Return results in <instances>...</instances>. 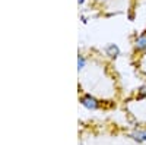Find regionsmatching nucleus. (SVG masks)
<instances>
[{
    "label": "nucleus",
    "instance_id": "3",
    "mask_svg": "<svg viewBox=\"0 0 146 145\" xmlns=\"http://www.w3.org/2000/svg\"><path fill=\"white\" fill-rule=\"evenodd\" d=\"M79 103L83 106V107H86L89 108V110H98V108H105L102 101L98 100L95 95L89 94V92H85L83 95L79 97Z\"/></svg>",
    "mask_w": 146,
    "mask_h": 145
},
{
    "label": "nucleus",
    "instance_id": "1",
    "mask_svg": "<svg viewBox=\"0 0 146 145\" xmlns=\"http://www.w3.org/2000/svg\"><path fill=\"white\" fill-rule=\"evenodd\" d=\"M123 110L127 120L136 128V130L146 132V84L124 100Z\"/></svg>",
    "mask_w": 146,
    "mask_h": 145
},
{
    "label": "nucleus",
    "instance_id": "2",
    "mask_svg": "<svg viewBox=\"0 0 146 145\" xmlns=\"http://www.w3.org/2000/svg\"><path fill=\"white\" fill-rule=\"evenodd\" d=\"M133 66L136 74L146 81V28L140 34L133 35Z\"/></svg>",
    "mask_w": 146,
    "mask_h": 145
},
{
    "label": "nucleus",
    "instance_id": "5",
    "mask_svg": "<svg viewBox=\"0 0 146 145\" xmlns=\"http://www.w3.org/2000/svg\"><path fill=\"white\" fill-rule=\"evenodd\" d=\"M78 2H79V5H83V3H85V0H78Z\"/></svg>",
    "mask_w": 146,
    "mask_h": 145
},
{
    "label": "nucleus",
    "instance_id": "4",
    "mask_svg": "<svg viewBox=\"0 0 146 145\" xmlns=\"http://www.w3.org/2000/svg\"><path fill=\"white\" fill-rule=\"evenodd\" d=\"M86 65H88V57L83 56V54H79L78 56V70L83 72L85 67H86Z\"/></svg>",
    "mask_w": 146,
    "mask_h": 145
}]
</instances>
